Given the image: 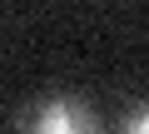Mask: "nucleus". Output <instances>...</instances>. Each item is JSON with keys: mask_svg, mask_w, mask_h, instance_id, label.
I'll list each match as a JSON object with an SVG mask.
<instances>
[{"mask_svg": "<svg viewBox=\"0 0 149 134\" xmlns=\"http://www.w3.org/2000/svg\"><path fill=\"white\" fill-rule=\"evenodd\" d=\"M15 134H104L100 109L74 90H45L15 114Z\"/></svg>", "mask_w": 149, "mask_h": 134, "instance_id": "1", "label": "nucleus"}, {"mask_svg": "<svg viewBox=\"0 0 149 134\" xmlns=\"http://www.w3.org/2000/svg\"><path fill=\"white\" fill-rule=\"evenodd\" d=\"M114 134H149V94H139V99H129V104L119 109Z\"/></svg>", "mask_w": 149, "mask_h": 134, "instance_id": "2", "label": "nucleus"}]
</instances>
